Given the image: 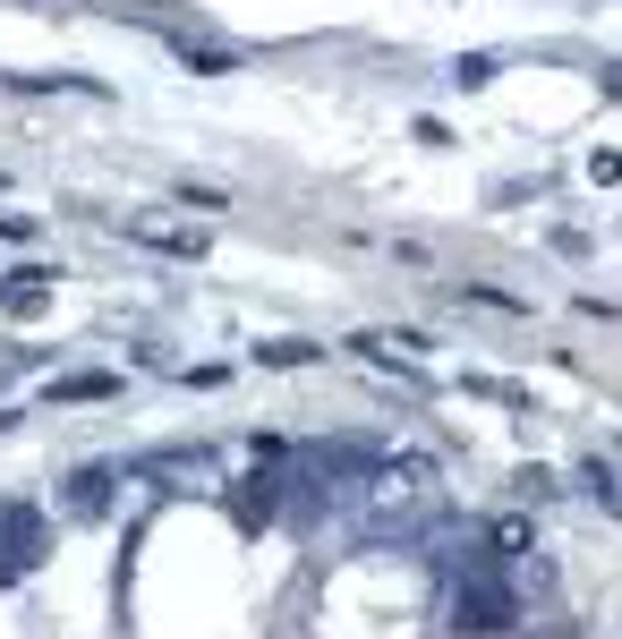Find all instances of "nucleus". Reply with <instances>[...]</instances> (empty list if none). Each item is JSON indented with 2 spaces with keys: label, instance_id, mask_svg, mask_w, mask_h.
I'll list each match as a JSON object with an SVG mask.
<instances>
[{
  "label": "nucleus",
  "instance_id": "6e6552de",
  "mask_svg": "<svg viewBox=\"0 0 622 639\" xmlns=\"http://www.w3.org/2000/svg\"><path fill=\"white\" fill-rule=\"evenodd\" d=\"M102 486H111V469H86L77 478V511H102Z\"/></svg>",
  "mask_w": 622,
  "mask_h": 639
},
{
  "label": "nucleus",
  "instance_id": "39448f33",
  "mask_svg": "<svg viewBox=\"0 0 622 639\" xmlns=\"http://www.w3.org/2000/svg\"><path fill=\"white\" fill-rule=\"evenodd\" d=\"M120 392V376H61L52 383V401H111Z\"/></svg>",
  "mask_w": 622,
  "mask_h": 639
},
{
  "label": "nucleus",
  "instance_id": "f03ea898",
  "mask_svg": "<svg viewBox=\"0 0 622 639\" xmlns=\"http://www.w3.org/2000/svg\"><path fill=\"white\" fill-rule=\"evenodd\" d=\"M43 554V511L34 503H0V580H26Z\"/></svg>",
  "mask_w": 622,
  "mask_h": 639
},
{
  "label": "nucleus",
  "instance_id": "7ed1b4c3",
  "mask_svg": "<svg viewBox=\"0 0 622 639\" xmlns=\"http://www.w3.org/2000/svg\"><path fill=\"white\" fill-rule=\"evenodd\" d=\"M52 282H61V273H43V264L9 273V290H0V316H43V307H52Z\"/></svg>",
  "mask_w": 622,
  "mask_h": 639
},
{
  "label": "nucleus",
  "instance_id": "1a4fd4ad",
  "mask_svg": "<svg viewBox=\"0 0 622 639\" xmlns=\"http://www.w3.org/2000/svg\"><path fill=\"white\" fill-rule=\"evenodd\" d=\"M580 478H589V495H597V503H614V461H589Z\"/></svg>",
  "mask_w": 622,
  "mask_h": 639
},
{
  "label": "nucleus",
  "instance_id": "20e7f679",
  "mask_svg": "<svg viewBox=\"0 0 622 639\" xmlns=\"http://www.w3.org/2000/svg\"><path fill=\"white\" fill-rule=\"evenodd\" d=\"M129 239H145L163 256H205V230H179V223H129Z\"/></svg>",
  "mask_w": 622,
  "mask_h": 639
},
{
  "label": "nucleus",
  "instance_id": "423d86ee",
  "mask_svg": "<svg viewBox=\"0 0 622 639\" xmlns=\"http://www.w3.org/2000/svg\"><path fill=\"white\" fill-rule=\"evenodd\" d=\"M179 61L205 68V77H222V68H239V52H214V43H179Z\"/></svg>",
  "mask_w": 622,
  "mask_h": 639
},
{
  "label": "nucleus",
  "instance_id": "0eeeda50",
  "mask_svg": "<svg viewBox=\"0 0 622 639\" xmlns=\"http://www.w3.org/2000/svg\"><path fill=\"white\" fill-rule=\"evenodd\" d=\"M264 367H307V358H316V342H264Z\"/></svg>",
  "mask_w": 622,
  "mask_h": 639
},
{
  "label": "nucleus",
  "instance_id": "f257e3e1",
  "mask_svg": "<svg viewBox=\"0 0 622 639\" xmlns=\"http://www.w3.org/2000/svg\"><path fill=\"white\" fill-rule=\"evenodd\" d=\"M512 622H521V597H512V580L487 572V563H469V572H460V588H452V631L494 639V631H512Z\"/></svg>",
  "mask_w": 622,
  "mask_h": 639
},
{
  "label": "nucleus",
  "instance_id": "9d476101",
  "mask_svg": "<svg viewBox=\"0 0 622 639\" xmlns=\"http://www.w3.org/2000/svg\"><path fill=\"white\" fill-rule=\"evenodd\" d=\"M452 77H460V86H487L494 61H487V52H469V61H452Z\"/></svg>",
  "mask_w": 622,
  "mask_h": 639
}]
</instances>
